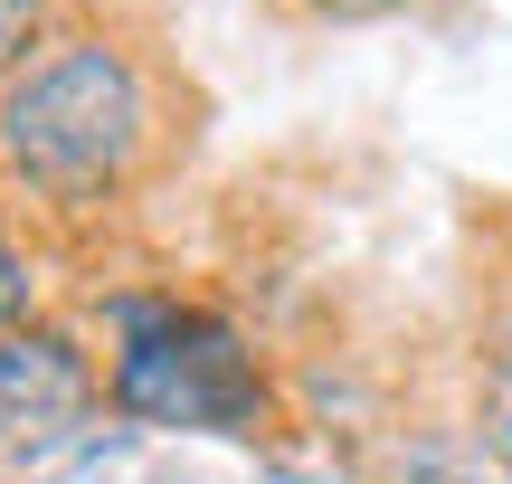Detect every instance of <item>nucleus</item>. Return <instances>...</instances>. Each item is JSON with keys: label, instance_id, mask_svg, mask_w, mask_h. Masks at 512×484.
Returning a JSON list of instances; mask_svg holds the SVG:
<instances>
[{"label": "nucleus", "instance_id": "obj_3", "mask_svg": "<svg viewBox=\"0 0 512 484\" xmlns=\"http://www.w3.org/2000/svg\"><path fill=\"white\" fill-rule=\"evenodd\" d=\"M86 399H95V380L57 333L0 342V418H10V428L48 437V428H67V418H86Z\"/></svg>", "mask_w": 512, "mask_h": 484}, {"label": "nucleus", "instance_id": "obj_6", "mask_svg": "<svg viewBox=\"0 0 512 484\" xmlns=\"http://www.w3.org/2000/svg\"><path fill=\"white\" fill-rule=\"evenodd\" d=\"M313 10H332V19H380V10H399V0H313Z\"/></svg>", "mask_w": 512, "mask_h": 484}, {"label": "nucleus", "instance_id": "obj_1", "mask_svg": "<svg viewBox=\"0 0 512 484\" xmlns=\"http://www.w3.org/2000/svg\"><path fill=\"white\" fill-rule=\"evenodd\" d=\"M0 133H10V162L29 171V181L105 190L114 171L143 152V86H133V67L105 48V38H76V48H57L48 67L19 76Z\"/></svg>", "mask_w": 512, "mask_h": 484}, {"label": "nucleus", "instance_id": "obj_7", "mask_svg": "<svg viewBox=\"0 0 512 484\" xmlns=\"http://www.w3.org/2000/svg\"><path fill=\"white\" fill-rule=\"evenodd\" d=\"M418 484H475V475H418Z\"/></svg>", "mask_w": 512, "mask_h": 484}, {"label": "nucleus", "instance_id": "obj_2", "mask_svg": "<svg viewBox=\"0 0 512 484\" xmlns=\"http://www.w3.org/2000/svg\"><path fill=\"white\" fill-rule=\"evenodd\" d=\"M114 323H124V361H114L124 418H152V428H247L256 418V371L228 323H200L152 295H124Z\"/></svg>", "mask_w": 512, "mask_h": 484}, {"label": "nucleus", "instance_id": "obj_5", "mask_svg": "<svg viewBox=\"0 0 512 484\" xmlns=\"http://www.w3.org/2000/svg\"><path fill=\"white\" fill-rule=\"evenodd\" d=\"M19 304H29V266L0 247V314H19Z\"/></svg>", "mask_w": 512, "mask_h": 484}, {"label": "nucleus", "instance_id": "obj_4", "mask_svg": "<svg viewBox=\"0 0 512 484\" xmlns=\"http://www.w3.org/2000/svg\"><path fill=\"white\" fill-rule=\"evenodd\" d=\"M29 29H38V0H0V67L29 48Z\"/></svg>", "mask_w": 512, "mask_h": 484}]
</instances>
